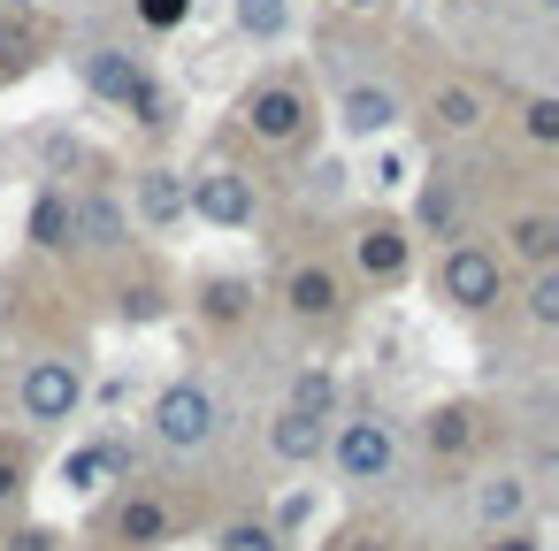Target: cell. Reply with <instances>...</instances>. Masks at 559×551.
<instances>
[{
	"label": "cell",
	"mask_w": 559,
	"mask_h": 551,
	"mask_svg": "<svg viewBox=\"0 0 559 551\" xmlns=\"http://www.w3.org/2000/svg\"><path fill=\"white\" fill-rule=\"evenodd\" d=\"M536 9H559V0H536Z\"/></svg>",
	"instance_id": "35"
},
{
	"label": "cell",
	"mask_w": 559,
	"mask_h": 551,
	"mask_svg": "<svg viewBox=\"0 0 559 551\" xmlns=\"http://www.w3.org/2000/svg\"><path fill=\"white\" fill-rule=\"evenodd\" d=\"M9 9H39V0H9Z\"/></svg>",
	"instance_id": "34"
},
{
	"label": "cell",
	"mask_w": 559,
	"mask_h": 551,
	"mask_svg": "<svg viewBox=\"0 0 559 551\" xmlns=\"http://www.w3.org/2000/svg\"><path fill=\"white\" fill-rule=\"evenodd\" d=\"M337 123H345V139H383V131L399 123V93H391V85H345Z\"/></svg>",
	"instance_id": "10"
},
{
	"label": "cell",
	"mask_w": 559,
	"mask_h": 551,
	"mask_svg": "<svg viewBox=\"0 0 559 551\" xmlns=\"http://www.w3.org/2000/svg\"><path fill=\"white\" fill-rule=\"evenodd\" d=\"M521 520H528V475H521V467L483 475V482H475V528L506 536V528H521Z\"/></svg>",
	"instance_id": "7"
},
{
	"label": "cell",
	"mask_w": 559,
	"mask_h": 551,
	"mask_svg": "<svg viewBox=\"0 0 559 551\" xmlns=\"http://www.w3.org/2000/svg\"><path fill=\"white\" fill-rule=\"evenodd\" d=\"M353 261H360V276H376V284L406 276V230H391V223H368V230L353 238Z\"/></svg>",
	"instance_id": "12"
},
{
	"label": "cell",
	"mask_w": 559,
	"mask_h": 551,
	"mask_svg": "<svg viewBox=\"0 0 559 551\" xmlns=\"http://www.w3.org/2000/svg\"><path fill=\"white\" fill-rule=\"evenodd\" d=\"M345 9H376V0H345Z\"/></svg>",
	"instance_id": "33"
},
{
	"label": "cell",
	"mask_w": 559,
	"mask_h": 551,
	"mask_svg": "<svg viewBox=\"0 0 559 551\" xmlns=\"http://www.w3.org/2000/svg\"><path fill=\"white\" fill-rule=\"evenodd\" d=\"M421 223H429V230H452V223H460V200H452V184H429V192H421Z\"/></svg>",
	"instance_id": "26"
},
{
	"label": "cell",
	"mask_w": 559,
	"mask_h": 551,
	"mask_svg": "<svg viewBox=\"0 0 559 551\" xmlns=\"http://www.w3.org/2000/svg\"><path fill=\"white\" fill-rule=\"evenodd\" d=\"M429 116H437V131H475V123H483V93H475V85H444V93L429 100Z\"/></svg>",
	"instance_id": "18"
},
{
	"label": "cell",
	"mask_w": 559,
	"mask_h": 551,
	"mask_svg": "<svg viewBox=\"0 0 559 551\" xmlns=\"http://www.w3.org/2000/svg\"><path fill=\"white\" fill-rule=\"evenodd\" d=\"M330 459H337L345 482H391V467H399V429H391L383 414H353V421H337Z\"/></svg>",
	"instance_id": "3"
},
{
	"label": "cell",
	"mask_w": 559,
	"mask_h": 551,
	"mask_svg": "<svg viewBox=\"0 0 559 551\" xmlns=\"http://www.w3.org/2000/svg\"><path fill=\"white\" fill-rule=\"evenodd\" d=\"M467 429H475V421H467V406H437V414H429V444H437V452H460V444H467Z\"/></svg>",
	"instance_id": "24"
},
{
	"label": "cell",
	"mask_w": 559,
	"mask_h": 551,
	"mask_svg": "<svg viewBox=\"0 0 559 551\" xmlns=\"http://www.w3.org/2000/svg\"><path fill=\"white\" fill-rule=\"evenodd\" d=\"M215 551H284V536H276L269 520H230V528L215 536Z\"/></svg>",
	"instance_id": "23"
},
{
	"label": "cell",
	"mask_w": 559,
	"mask_h": 551,
	"mask_svg": "<svg viewBox=\"0 0 559 551\" xmlns=\"http://www.w3.org/2000/svg\"><path fill=\"white\" fill-rule=\"evenodd\" d=\"M85 85L100 93V100H116V108H131L139 123H169V100H162V85L123 55V47H93L85 55Z\"/></svg>",
	"instance_id": "2"
},
{
	"label": "cell",
	"mask_w": 559,
	"mask_h": 551,
	"mask_svg": "<svg viewBox=\"0 0 559 551\" xmlns=\"http://www.w3.org/2000/svg\"><path fill=\"white\" fill-rule=\"evenodd\" d=\"M513 253L536 261V268H551V253H559V223H551V215H521V223H513Z\"/></svg>",
	"instance_id": "19"
},
{
	"label": "cell",
	"mask_w": 559,
	"mask_h": 551,
	"mask_svg": "<svg viewBox=\"0 0 559 551\" xmlns=\"http://www.w3.org/2000/svg\"><path fill=\"white\" fill-rule=\"evenodd\" d=\"M269 452H276L284 467H307V459H322V452H330V421H322V414L284 406V414L269 421Z\"/></svg>",
	"instance_id": "9"
},
{
	"label": "cell",
	"mask_w": 559,
	"mask_h": 551,
	"mask_svg": "<svg viewBox=\"0 0 559 551\" xmlns=\"http://www.w3.org/2000/svg\"><path fill=\"white\" fill-rule=\"evenodd\" d=\"M70 230H78V245H93V253H116L123 238H131V223H123V207L116 200H70Z\"/></svg>",
	"instance_id": "11"
},
{
	"label": "cell",
	"mask_w": 559,
	"mask_h": 551,
	"mask_svg": "<svg viewBox=\"0 0 559 551\" xmlns=\"http://www.w3.org/2000/svg\"><path fill=\"white\" fill-rule=\"evenodd\" d=\"M284 299H292V314H299V322H330V314L345 307V291H337V276H330V268H292Z\"/></svg>",
	"instance_id": "13"
},
{
	"label": "cell",
	"mask_w": 559,
	"mask_h": 551,
	"mask_svg": "<svg viewBox=\"0 0 559 551\" xmlns=\"http://www.w3.org/2000/svg\"><path fill=\"white\" fill-rule=\"evenodd\" d=\"M437 291H444L460 314H483V307H498L506 268H498V253H490V245H452V253L437 261Z\"/></svg>",
	"instance_id": "4"
},
{
	"label": "cell",
	"mask_w": 559,
	"mask_h": 551,
	"mask_svg": "<svg viewBox=\"0 0 559 551\" xmlns=\"http://www.w3.org/2000/svg\"><path fill=\"white\" fill-rule=\"evenodd\" d=\"M246 123H253V139L284 146V139H299V131H307V100H299L292 85H261V93L246 100Z\"/></svg>",
	"instance_id": "8"
},
{
	"label": "cell",
	"mask_w": 559,
	"mask_h": 551,
	"mask_svg": "<svg viewBox=\"0 0 559 551\" xmlns=\"http://www.w3.org/2000/svg\"><path fill=\"white\" fill-rule=\"evenodd\" d=\"M528 322L536 330H559V268H536L528 276Z\"/></svg>",
	"instance_id": "22"
},
{
	"label": "cell",
	"mask_w": 559,
	"mask_h": 551,
	"mask_svg": "<svg viewBox=\"0 0 559 551\" xmlns=\"http://www.w3.org/2000/svg\"><path fill=\"white\" fill-rule=\"evenodd\" d=\"M139 223H154V230L185 223V177L177 169H146L139 177Z\"/></svg>",
	"instance_id": "14"
},
{
	"label": "cell",
	"mask_w": 559,
	"mask_h": 551,
	"mask_svg": "<svg viewBox=\"0 0 559 551\" xmlns=\"http://www.w3.org/2000/svg\"><path fill=\"white\" fill-rule=\"evenodd\" d=\"M490 551H536V536H528V528H506V536H498Z\"/></svg>",
	"instance_id": "29"
},
{
	"label": "cell",
	"mask_w": 559,
	"mask_h": 551,
	"mask_svg": "<svg viewBox=\"0 0 559 551\" xmlns=\"http://www.w3.org/2000/svg\"><path fill=\"white\" fill-rule=\"evenodd\" d=\"M78 406H85L78 360H32L24 368V414L32 421H78Z\"/></svg>",
	"instance_id": "6"
},
{
	"label": "cell",
	"mask_w": 559,
	"mask_h": 551,
	"mask_svg": "<svg viewBox=\"0 0 559 551\" xmlns=\"http://www.w3.org/2000/svg\"><path fill=\"white\" fill-rule=\"evenodd\" d=\"M185 215H200V223H215V230H246V223H253V177H238V169L192 177V184H185Z\"/></svg>",
	"instance_id": "5"
},
{
	"label": "cell",
	"mask_w": 559,
	"mask_h": 551,
	"mask_svg": "<svg viewBox=\"0 0 559 551\" xmlns=\"http://www.w3.org/2000/svg\"><path fill=\"white\" fill-rule=\"evenodd\" d=\"M292 406L330 421V406H337V375H330V368H299V375H292Z\"/></svg>",
	"instance_id": "20"
},
{
	"label": "cell",
	"mask_w": 559,
	"mask_h": 551,
	"mask_svg": "<svg viewBox=\"0 0 559 551\" xmlns=\"http://www.w3.org/2000/svg\"><path fill=\"white\" fill-rule=\"evenodd\" d=\"M207 314H215V322H238V314H246V284H215V291H207Z\"/></svg>",
	"instance_id": "27"
},
{
	"label": "cell",
	"mask_w": 559,
	"mask_h": 551,
	"mask_svg": "<svg viewBox=\"0 0 559 551\" xmlns=\"http://www.w3.org/2000/svg\"><path fill=\"white\" fill-rule=\"evenodd\" d=\"M16 551H55V536H47V528H24V536H16Z\"/></svg>",
	"instance_id": "30"
},
{
	"label": "cell",
	"mask_w": 559,
	"mask_h": 551,
	"mask_svg": "<svg viewBox=\"0 0 559 551\" xmlns=\"http://www.w3.org/2000/svg\"><path fill=\"white\" fill-rule=\"evenodd\" d=\"M154 436H162V452H177V459L207 452V444L223 436V398H215L207 383L177 375V383L154 398Z\"/></svg>",
	"instance_id": "1"
},
{
	"label": "cell",
	"mask_w": 559,
	"mask_h": 551,
	"mask_svg": "<svg viewBox=\"0 0 559 551\" xmlns=\"http://www.w3.org/2000/svg\"><path fill=\"white\" fill-rule=\"evenodd\" d=\"M116 536H123V543H162V536H169V505H162V498H123Z\"/></svg>",
	"instance_id": "17"
},
{
	"label": "cell",
	"mask_w": 559,
	"mask_h": 551,
	"mask_svg": "<svg viewBox=\"0 0 559 551\" xmlns=\"http://www.w3.org/2000/svg\"><path fill=\"white\" fill-rule=\"evenodd\" d=\"M185 9H192V0H139V16H146L154 32H169V24H185Z\"/></svg>",
	"instance_id": "28"
},
{
	"label": "cell",
	"mask_w": 559,
	"mask_h": 551,
	"mask_svg": "<svg viewBox=\"0 0 559 551\" xmlns=\"http://www.w3.org/2000/svg\"><path fill=\"white\" fill-rule=\"evenodd\" d=\"M353 551H391V543H383V536H360V543H353Z\"/></svg>",
	"instance_id": "32"
},
{
	"label": "cell",
	"mask_w": 559,
	"mask_h": 551,
	"mask_svg": "<svg viewBox=\"0 0 559 551\" xmlns=\"http://www.w3.org/2000/svg\"><path fill=\"white\" fill-rule=\"evenodd\" d=\"M32 245H39V253L78 245V230H70V200H62V192H39V200H32Z\"/></svg>",
	"instance_id": "15"
},
{
	"label": "cell",
	"mask_w": 559,
	"mask_h": 551,
	"mask_svg": "<svg viewBox=\"0 0 559 551\" xmlns=\"http://www.w3.org/2000/svg\"><path fill=\"white\" fill-rule=\"evenodd\" d=\"M116 467H123V452H116V444H78V452L62 459V482H70V490H100Z\"/></svg>",
	"instance_id": "16"
},
{
	"label": "cell",
	"mask_w": 559,
	"mask_h": 551,
	"mask_svg": "<svg viewBox=\"0 0 559 551\" xmlns=\"http://www.w3.org/2000/svg\"><path fill=\"white\" fill-rule=\"evenodd\" d=\"M521 123H528V139H536V146H551V139H559V100H551V93H544V100H528V108H521Z\"/></svg>",
	"instance_id": "25"
},
{
	"label": "cell",
	"mask_w": 559,
	"mask_h": 551,
	"mask_svg": "<svg viewBox=\"0 0 559 551\" xmlns=\"http://www.w3.org/2000/svg\"><path fill=\"white\" fill-rule=\"evenodd\" d=\"M292 24V0H238V32L246 39H284Z\"/></svg>",
	"instance_id": "21"
},
{
	"label": "cell",
	"mask_w": 559,
	"mask_h": 551,
	"mask_svg": "<svg viewBox=\"0 0 559 551\" xmlns=\"http://www.w3.org/2000/svg\"><path fill=\"white\" fill-rule=\"evenodd\" d=\"M9 490H16V459H9V452H0V498H9Z\"/></svg>",
	"instance_id": "31"
}]
</instances>
